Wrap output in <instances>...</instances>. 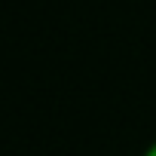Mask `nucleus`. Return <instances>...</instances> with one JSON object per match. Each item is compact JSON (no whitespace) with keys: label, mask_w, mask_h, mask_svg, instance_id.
Segmentation results:
<instances>
[{"label":"nucleus","mask_w":156,"mask_h":156,"mask_svg":"<svg viewBox=\"0 0 156 156\" xmlns=\"http://www.w3.org/2000/svg\"><path fill=\"white\" fill-rule=\"evenodd\" d=\"M141 156H156V138H153V141L144 147V153H141Z\"/></svg>","instance_id":"obj_1"}]
</instances>
